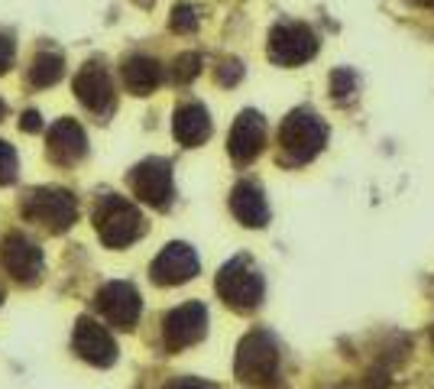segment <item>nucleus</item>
I'll use <instances>...</instances> for the list:
<instances>
[{
    "mask_svg": "<svg viewBox=\"0 0 434 389\" xmlns=\"http://www.w3.org/2000/svg\"><path fill=\"white\" fill-rule=\"evenodd\" d=\"M95 230H97V237L104 240V247L123 250V247H130L133 240L143 237L146 221H143L140 208L133 201L120 198V195H104L95 205Z\"/></svg>",
    "mask_w": 434,
    "mask_h": 389,
    "instance_id": "f257e3e1",
    "label": "nucleus"
},
{
    "mask_svg": "<svg viewBox=\"0 0 434 389\" xmlns=\"http://www.w3.org/2000/svg\"><path fill=\"white\" fill-rule=\"evenodd\" d=\"M214 289H217V295L224 299L227 308H234V312H253V308L263 305V295H266L263 276L250 263V257L227 260V263L217 269Z\"/></svg>",
    "mask_w": 434,
    "mask_h": 389,
    "instance_id": "f03ea898",
    "label": "nucleus"
},
{
    "mask_svg": "<svg viewBox=\"0 0 434 389\" xmlns=\"http://www.w3.org/2000/svg\"><path fill=\"white\" fill-rule=\"evenodd\" d=\"M234 373L236 380L250 383V386H269L275 383L279 373V347L269 331H250L240 338L234 357Z\"/></svg>",
    "mask_w": 434,
    "mask_h": 389,
    "instance_id": "7ed1b4c3",
    "label": "nucleus"
},
{
    "mask_svg": "<svg viewBox=\"0 0 434 389\" xmlns=\"http://www.w3.org/2000/svg\"><path fill=\"white\" fill-rule=\"evenodd\" d=\"M279 143L292 162H312L328 143V124L308 107H295L279 127Z\"/></svg>",
    "mask_w": 434,
    "mask_h": 389,
    "instance_id": "20e7f679",
    "label": "nucleus"
},
{
    "mask_svg": "<svg viewBox=\"0 0 434 389\" xmlns=\"http://www.w3.org/2000/svg\"><path fill=\"white\" fill-rule=\"evenodd\" d=\"M23 218L29 221H39L42 228H49L52 234H65L72 224L78 221V201L72 191L65 189H36L29 191L23 205Z\"/></svg>",
    "mask_w": 434,
    "mask_h": 389,
    "instance_id": "39448f33",
    "label": "nucleus"
},
{
    "mask_svg": "<svg viewBox=\"0 0 434 389\" xmlns=\"http://www.w3.org/2000/svg\"><path fill=\"white\" fill-rule=\"evenodd\" d=\"M133 195L150 205L156 211H166L175 198V182H172V162L162 159V156H150V159L136 162L127 175Z\"/></svg>",
    "mask_w": 434,
    "mask_h": 389,
    "instance_id": "423d86ee",
    "label": "nucleus"
},
{
    "mask_svg": "<svg viewBox=\"0 0 434 389\" xmlns=\"http://www.w3.org/2000/svg\"><path fill=\"white\" fill-rule=\"evenodd\" d=\"M318 36H314L312 26L305 23H279V26L269 29V42H266V52L275 65L282 68H295L305 65L318 56Z\"/></svg>",
    "mask_w": 434,
    "mask_h": 389,
    "instance_id": "0eeeda50",
    "label": "nucleus"
},
{
    "mask_svg": "<svg viewBox=\"0 0 434 389\" xmlns=\"http://www.w3.org/2000/svg\"><path fill=\"white\" fill-rule=\"evenodd\" d=\"M95 305H97V312L104 315V321L120 328V331H133L143 312V299L136 292V285L123 283V279H113V283L101 285L95 292Z\"/></svg>",
    "mask_w": 434,
    "mask_h": 389,
    "instance_id": "6e6552de",
    "label": "nucleus"
},
{
    "mask_svg": "<svg viewBox=\"0 0 434 389\" xmlns=\"http://www.w3.org/2000/svg\"><path fill=\"white\" fill-rule=\"evenodd\" d=\"M201 269V260L195 253L191 244L185 240H172L166 247L156 253L150 266V279L156 285H182V283H191Z\"/></svg>",
    "mask_w": 434,
    "mask_h": 389,
    "instance_id": "1a4fd4ad",
    "label": "nucleus"
},
{
    "mask_svg": "<svg viewBox=\"0 0 434 389\" xmlns=\"http://www.w3.org/2000/svg\"><path fill=\"white\" fill-rule=\"evenodd\" d=\"M208 334V308L201 302H185L172 308L162 321V338L169 351H185L191 344H198Z\"/></svg>",
    "mask_w": 434,
    "mask_h": 389,
    "instance_id": "9d476101",
    "label": "nucleus"
},
{
    "mask_svg": "<svg viewBox=\"0 0 434 389\" xmlns=\"http://www.w3.org/2000/svg\"><path fill=\"white\" fill-rule=\"evenodd\" d=\"M72 347L85 363L91 367H111L117 360V341L111 338L104 324H97L95 318L81 315L75 321V331H72Z\"/></svg>",
    "mask_w": 434,
    "mask_h": 389,
    "instance_id": "9b49d317",
    "label": "nucleus"
},
{
    "mask_svg": "<svg viewBox=\"0 0 434 389\" xmlns=\"http://www.w3.org/2000/svg\"><path fill=\"white\" fill-rule=\"evenodd\" d=\"M266 146V117L253 107H246L240 111L230 127V136H227V152H230V159L246 166V162H253Z\"/></svg>",
    "mask_w": 434,
    "mask_h": 389,
    "instance_id": "f8f14e48",
    "label": "nucleus"
},
{
    "mask_svg": "<svg viewBox=\"0 0 434 389\" xmlns=\"http://www.w3.org/2000/svg\"><path fill=\"white\" fill-rule=\"evenodd\" d=\"M0 263L17 283L33 285L42 273V250L26 234H7L0 244Z\"/></svg>",
    "mask_w": 434,
    "mask_h": 389,
    "instance_id": "ddd939ff",
    "label": "nucleus"
},
{
    "mask_svg": "<svg viewBox=\"0 0 434 389\" xmlns=\"http://www.w3.org/2000/svg\"><path fill=\"white\" fill-rule=\"evenodd\" d=\"M72 88H75L78 101H81L88 111H95V114H107L113 107V81L97 58H91V62H85V65L78 68L75 85Z\"/></svg>",
    "mask_w": 434,
    "mask_h": 389,
    "instance_id": "4468645a",
    "label": "nucleus"
},
{
    "mask_svg": "<svg viewBox=\"0 0 434 389\" xmlns=\"http://www.w3.org/2000/svg\"><path fill=\"white\" fill-rule=\"evenodd\" d=\"M88 152V133L75 117H62L49 130V156L58 166H72V162L85 159Z\"/></svg>",
    "mask_w": 434,
    "mask_h": 389,
    "instance_id": "2eb2a0df",
    "label": "nucleus"
},
{
    "mask_svg": "<svg viewBox=\"0 0 434 389\" xmlns=\"http://www.w3.org/2000/svg\"><path fill=\"white\" fill-rule=\"evenodd\" d=\"M230 211H234V218L243 228H263L266 221H269L266 195L253 182H236L234 185V191H230Z\"/></svg>",
    "mask_w": 434,
    "mask_h": 389,
    "instance_id": "dca6fc26",
    "label": "nucleus"
},
{
    "mask_svg": "<svg viewBox=\"0 0 434 389\" xmlns=\"http://www.w3.org/2000/svg\"><path fill=\"white\" fill-rule=\"evenodd\" d=\"M172 133L182 146H201L211 136V117L204 111V104H182L172 117Z\"/></svg>",
    "mask_w": 434,
    "mask_h": 389,
    "instance_id": "f3484780",
    "label": "nucleus"
},
{
    "mask_svg": "<svg viewBox=\"0 0 434 389\" xmlns=\"http://www.w3.org/2000/svg\"><path fill=\"white\" fill-rule=\"evenodd\" d=\"M162 81V65L152 56H130L123 62V85L136 97L152 95Z\"/></svg>",
    "mask_w": 434,
    "mask_h": 389,
    "instance_id": "a211bd4d",
    "label": "nucleus"
},
{
    "mask_svg": "<svg viewBox=\"0 0 434 389\" xmlns=\"http://www.w3.org/2000/svg\"><path fill=\"white\" fill-rule=\"evenodd\" d=\"M62 75H65V58L58 52H39L29 65V81L36 88H52Z\"/></svg>",
    "mask_w": 434,
    "mask_h": 389,
    "instance_id": "6ab92c4d",
    "label": "nucleus"
},
{
    "mask_svg": "<svg viewBox=\"0 0 434 389\" xmlns=\"http://www.w3.org/2000/svg\"><path fill=\"white\" fill-rule=\"evenodd\" d=\"M198 75H201L198 52H182V56L172 62V81H175V85H191Z\"/></svg>",
    "mask_w": 434,
    "mask_h": 389,
    "instance_id": "aec40b11",
    "label": "nucleus"
},
{
    "mask_svg": "<svg viewBox=\"0 0 434 389\" xmlns=\"http://www.w3.org/2000/svg\"><path fill=\"white\" fill-rule=\"evenodd\" d=\"M169 26L172 33H195L198 29V10L191 3H175L169 13Z\"/></svg>",
    "mask_w": 434,
    "mask_h": 389,
    "instance_id": "412c9836",
    "label": "nucleus"
},
{
    "mask_svg": "<svg viewBox=\"0 0 434 389\" xmlns=\"http://www.w3.org/2000/svg\"><path fill=\"white\" fill-rule=\"evenodd\" d=\"M353 91H357V78H353V72H347V68H334V72H330V97H334V101H350Z\"/></svg>",
    "mask_w": 434,
    "mask_h": 389,
    "instance_id": "4be33fe9",
    "label": "nucleus"
},
{
    "mask_svg": "<svg viewBox=\"0 0 434 389\" xmlns=\"http://www.w3.org/2000/svg\"><path fill=\"white\" fill-rule=\"evenodd\" d=\"M17 172H19L17 150H13L7 140H0V185H13V182H17Z\"/></svg>",
    "mask_w": 434,
    "mask_h": 389,
    "instance_id": "5701e85b",
    "label": "nucleus"
},
{
    "mask_svg": "<svg viewBox=\"0 0 434 389\" xmlns=\"http://www.w3.org/2000/svg\"><path fill=\"white\" fill-rule=\"evenodd\" d=\"M240 78H243V65H240L236 58H227L224 65H217V81L224 88H234Z\"/></svg>",
    "mask_w": 434,
    "mask_h": 389,
    "instance_id": "b1692460",
    "label": "nucleus"
},
{
    "mask_svg": "<svg viewBox=\"0 0 434 389\" xmlns=\"http://www.w3.org/2000/svg\"><path fill=\"white\" fill-rule=\"evenodd\" d=\"M13 56H17V46L7 33H0V75H7L10 65H13Z\"/></svg>",
    "mask_w": 434,
    "mask_h": 389,
    "instance_id": "393cba45",
    "label": "nucleus"
},
{
    "mask_svg": "<svg viewBox=\"0 0 434 389\" xmlns=\"http://www.w3.org/2000/svg\"><path fill=\"white\" fill-rule=\"evenodd\" d=\"M166 389H217V386L208 380H198V376H179V380L166 383Z\"/></svg>",
    "mask_w": 434,
    "mask_h": 389,
    "instance_id": "a878e982",
    "label": "nucleus"
},
{
    "mask_svg": "<svg viewBox=\"0 0 434 389\" xmlns=\"http://www.w3.org/2000/svg\"><path fill=\"white\" fill-rule=\"evenodd\" d=\"M19 130L23 133H39L42 130V117H39V111H23V114H19Z\"/></svg>",
    "mask_w": 434,
    "mask_h": 389,
    "instance_id": "bb28decb",
    "label": "nucleus"
},
{
    "mask_svg": "<svg viewBox=\"0 0 434 389\" xmlns=\"http://www.w3.org/2000/svg\"><path fill=\"white\" fill-rule=\"evenodd\" d=\"M412 3H418V7H434V0H412Z\"/></svg>",
    "mask_w": 434,
    "mask_h": 389,
    "instance_id": "cd10ccee",
    "label": "nucleus"
},
{
    "mask_svg": "<svg viewBox=\"0 0 434 389\" xmlns=\"http://www.w3.org/2000/svg\"><path fill=\"white\" fill-rule=\"evenodd\" d=\"M3 117H7V104H3V101H0V120H3Z\"/></svg>",
    "mask_w": 434,
    "mask_h": 389,
    "instance_id": "c85d7f7f",
    "label": "nucleus"
},
{
    "mask_svg": "<svg viewBox=\"0 0 434 389\" xmlns=\"http://www.w3.org/2000/svg\"><path fill=\"white\" fill-rule=\"evenodd\" d=\"M0 302H3V295H0Z\"/></svg>",
    "mask_w": 434,
    "mask_h": 389,
    "instance_id": "c756f323",
    "label": "nucleus"
}]
</instances>
